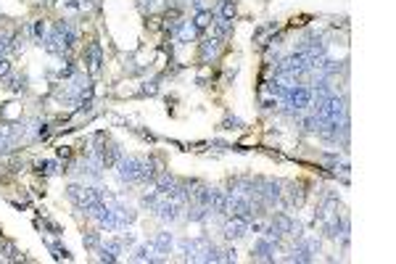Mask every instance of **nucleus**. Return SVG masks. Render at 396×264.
Masks as SVG:
<instances>
[{
	"instance_id": "obj_1",
	"label": "nucleus",
	"mask_w": 396,
	"mask_h": 264,
	"mask_svg": "<svg viewBox=\"0 0 396 264\" xmlns=\"http://www.w3.org/2000/svg\"><path fill=\"white\" fill-rule=\"evenodd\" d=\"M116 167H119V177L124 182H137V180H143V169H145V159H137V156H122L119 162H116Z\"/></svg>"
},
{
	"instance_id": "obj_2",
	"label": "nucleus",
	"mask_w": 396,
	"mask_h": 264,
	"mask_svg": "<svg viewBox=\"0 0 396 264\" xmlns=\"http://www.w3.org/2000/svg\"><path fill=\"white\" fill-rule=\"evenodd\" d=\"M285 98L290 100V106H293L296 111H304V109L312 106V90L304 87V85H296V87L285 90Z\"/></svg>"
},
{
	"instance_id": "obj_3",
	"label": "nucleus",
	"mask_w": 396,
	"mask_h": 264,
	"mask_svg": "<svg viewBox=\"0 0 396 264\" xmlns=\"http://www.w3.org/2000/svg\"><path fill=\"white\" fill-rule=\"evenodd\" d=\"M275 240H270V238H259L256 240V246H254V259H264V261H270V259H275Z\"/></svg>"
},
{
	"instance_id": "obj_4",
	"label": "nucleus",
	"mask_w": 396,
	"mask_h": 264,
	"mask_svg": "<svg viewBox=\"0 0 396 264\" xmlns=\"http://www.w3.org/2000/svg\"><path fill=\"white\" fill-rule=\"evenodd\" d=\"M249 227H251L249 220H243V217H235V214H232V220L225 225V235H227V238H243V235L249 233Z\"/></svg>"
},
{
	"instance_id": "obj_5",
	"label": "nucleus",
	"mask_w": 396,
	"mask_h": 264,
	"mask_svg": "<svg viewBox=\"0 0 396 264\" xmlns=\"http://www.w3.org/2000/svg\"><path fill=\"white\" fill-rule=\"evenodd\" d=\"M212 24H214V14H212V11H206V8H204V11H198V14H195V19H193V27H195L198 32L209 29Z\"/></svg>"
},
{
	"instance_id": "obj_6",
	"label": "nucleus",
	"mask_w": 396,
	"mask_h": 264,
	"mask_svg": "<svg viewBox=\"0 0 396 264\" xmlns=\"http://www.w3.org/2000/svg\"><path fill=\"white\" fill-rule=\"evenodd\" d=\"M101 45L98 42H90L87 45V64H90V72H98L101 69Z\"/></svg>"
},
{
	"instance_id": "obj_7",
	"label": "nucleus",
	"mask_w": 396,
	"mask_h": 264,
	"mask_svg": "<svg viewBox=\"0 0 396 264\" xmlns=\"http://www.w3.org/2000/svg\"><path fill=\"white\" fill-rule=\"evenodd\" d=\"M172 246H174V240H172V235H169V233H159V235H156V240H154V248L159 251V254H169Z\"/></svg>"
},
{
	"instance_id": "obj_8",
	"label": "nucleus",
	"mask_w": 396,
	"mask_h": 264,
	"mask_svg": "<svg viewBox=\"0 0 396 264\" xmlns=\"http://www.w3.org/2000/svg\"><path fill=\"white\" fill-rule=\"evenodd\" d=\"M219 42H222V40H214V37L212 40H204V45H201V59L204 61L214 59V56L219 53Z\"/></svg>"
},
{
	"instance_id": "obj_9",
	"label": "nucleus",
	"mask_w": 396,
	"mask_h": 264,
	"mask_svg": "<svg viewBox=\"0 0 396 264\" xmlns=\"http://www.w3.org/2000/svg\"><path fill=\"white\" fill-rule=\"evenodd\" d=\"M235 14H238L235 3H232V0H222V19L225 21H232V19H235Z\"/></svg>"
},
{
	"instance_id": "obj_10",
	"label": "nucleus",
	"mask_w": 396,
	"mask_h": 264,
	"mask_svg": "<svg viewBox=\"0 0 396 264\" xmlns=\"http://www.w3.org/2000/svg\"><path fill=\"white\" fill-rule=\"evenodd\" d=\"M85 246L92 251V248H98L101 246V235L95 233V230H90V233H85Z\"/></svg>"
},
{
	"instance_id": "obj_11",
	"label": "nucleus",
	"mask_w": 396,
	"mask_h": 264,
	"mask_svg": "<svg viewBox=\"0 0 396 264\" xmlns=\"http://www.w3.org/2000/svg\"><path fill=\"white\" fill-rule=\"evenodd\" d=\"M135 259L137 261H145V259L151 261V259H154V256H151V246H140V248H137L135 251Z\"/></svg>"
},
{
	"instance_id": "obj_12",
	"label": "nucleus",
	"mask_w": 396,
	"mask_h": 264,
	"mask_svg": "<svg viewBox=\"0 0 396 264\" xmlns=\"http://www.w3.org/2000/svg\"><path fill=\"white\" fill-rule=\"evenodd\" d=\"M8 74H11V64L6 59H0V79H6Z\"/></svg>"
},
{
	"instance_id": "obj_13",
	"label": "nucleus",
	"mask_w": 396,
	"mask_h": 264,
	"mask_svg": "<svg viewBox=\"0 0 396 264\" xmlns=\"http://www.w3.org/2000/svg\"><path fill=\"white\" fill-rule=\"evenodd\" d=\"M34 34H37V40H42L45 34H48V29H45V21H37V24H34Z\"/></svg>"
}]
</instances>
